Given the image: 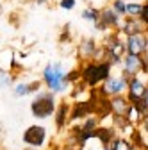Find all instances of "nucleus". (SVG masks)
Masks as SVG:
<instances>
[{
	"label": "nucleus",
	"instance_id": "obj_1",
	"mask_svg": "<svg viewBox=\"0 0 148 150\" xmlns=\"http://www.w3.org/2000/svg\"><path fill=\"white\" fill-rule=\"evenodd\" d=\"M111 68L113 64L109 61H86L80 66V81L89 89L98 88L100 82H105L111 77V71H113Z\"/></svg>",
	"mask_w": 148,
	"mask_h": 150
},
{
	"label": "nucleus",
	"instance_id": "obj_2",
	"mask_svg": "<svg viewBox=\"0 0 148 150\" xmlns=\"http://www.w3.org/2000/svg\"><path fill=\"white\" fill-rule=\"evenodd\" d=\"M55 109H57V104L52 91H39L30 102V112L38 120H47L48 116H54Z\"/></svg>",
	"mask_w": 148,
	"mask_h": 150
},
{
	"label": "nucleus",
	"instance_id": "obj_3",
	"mask_svg": "<svg viewBox=\"0 0 148 150\" xmlns=\"http://www.w3.org/2000/svg\"><path fill=\"white\" fill-rule=\"evenodd\" d=\"M66 70L63 68L61 63H55V64H47L43 70V82L48 88V91H52L54 95L55 93H61V86L66 79Z\"/></svg>",
	"mask_w": 148,
	"mask_h": 150
},
{
	"label": "nucleus",
	"instance_id": "obj_4",
	"mask_svg": "<svg viewBox=\"0 0 148 150\" xmlns=\"http://www.w3.org/2000/svg\"><path fill=\"white\" fill-rule=\"evenodd\" d=\"M121 75H125L127 79L136 77L139 73L148 71V55H134V54H125V57L121 61Z\"/></svg>",
	"mask_w": 148,
	"mask_h": 150
},
{
	"label": "nucleus",
	"instance_id": "obj_5",
	"mask_svg": "<svg viewBox=\"0 0 148 150\" xmlns=\"http://www.w3.org/2000/svg\"><path fill=\"white\" fill-rule=\"evenodd\" d=\"M47 136H48V132L43 125H30V127L25 129L22 139L30 148H41L47 143Z\"/></svg>",
	"mask_w": 148,
	"mask_h": 150
},
{
	"label": "nucleus",
	"instance_id": "obj_6",
	"mask_svg": "<svg viewBox=\"0 0 148 150\" xmlns=\"http://www.w3.org/2000/svg\"><path fill=\"white\" fill-rule=\"evenodd\" d=\"M143 75L144 73H139L136 75V77H130L128 79V86H127V98L128 102H130L132 105H136L143 95H144V91H146V82H148V77L143 79Z\"/></svg>",
	"mask_w": 148,
	"mask_h": 150
},
{
	"label": "nucleus",
	"instance_id": "obj_7",
	"mask_svg": "<svg viewBox=\"0 0 148 150\" xmlns=\"http://www.w3.org/2000/svg\"><path fill=\"white\" fill-rule=\"evenodd\" d=\"M127 86H128V79L125 77V75H111V77L100 84L102 91L105 93V95L111 98V97H116V95H123V93L127 91Z\"/></svg>",
	"mask_w": 148,
	"mask_h": 150
},
{
	"label": "nucleus",
	"instance_id": "obj_8",
	"mask_svg": "<svg viewBox=\"0 0 148 150\" xmlns=\"http://www.w3.org/2000/svg\"><path fill=\"white\" fill-rule=\"evenodd\" d=\"M95 27L98 30H107V29H116L120 30L121 27V16H118L113 7H105L100 11V20L95 23Z\"/></svg>",
	"mask_w": 148,
	"mask_h": 150
},
{
	"label": "nucleus",
	"instance_id": "obj_9",
	"mask_svg": "<svg viewBox=\"0 0 148 150\" xmlns=\"http://www.w3.org/2000/svg\"><path fill=\"white\" fill-rule=\"evenodd\" d=\"M146 45H148V34H134V36L125 38L127 54L146 55Z\"/></svg>",
	"mask_w": 148,
	"mask_h": 150
},
{
	"label": "nucleus",
	"instance_id": "obj_10",
	"mask_svg": "<svg viewBox=\"0 0 148 150\" xmlns=\"http://www.w3.org/2000/svg\"><path fill=\"white\" fill-rule=\"evenodd\" d=\"M95 115V105L89 98L87 100H77L75 104L71 105L70 111V120L71 122H77V120H86L87 116H93Z\"/></svg>",
	"mask_w": 148,
	"mask_h": 150
},
{
	"label": "nucleus",
	"instance_id": "obj_11",
	"mask_svg": "<svg viewBox=\"0 0 148 150\" xmlns=\"http://www.w3.org/2000/svg\"><path fill=\"white\" fill-rule=\"evenodd\" d=\"M120 32L125 38L134 36V34H148V27L139 20V18H127L125 22H121Z\"/></svg>",
	"mask_w": 148,
	"mask_h": 150
},
{
	"label": "nucleus",
	"instance_id": "obj_12",
	"mask_svg": "<svg viewBox=\"0 0 148 150\" xmlns=\"http://www.w3.org/2000/svg\"><path fill=\"white\" fill-rule=\"evenodd\" d=\"M70 111H71V105H70L66 100H63V102L57 105V109H55V112H54L55 129H57V130H63V129L66 127V123H68V120H70Z\"/></svg>",
	"mask_w": 148,
	"mask_h": 150
},
{
	"label": "nucleus",
	"instance_id": "obj_13",
	"mask_svg": "<svg viewBox=\"0 0 148 150\" xmlns=\"http://www.w3.org/2000/svg\"><path fill=\"white\" fill-rule=\"evenodd\" d=\"M132 104L128 102L127 95H116V97H111V109H113V115L118 116H127L128 111H130Z\"/></svg>",
	"mask_w": 148,
	"mask_h": 150
},
{
	"label": "nucleus",
	"instance_id": "obj_14",
	"mask_svg": "<svg viewBox=\"0 0 148 150\" xmlns=\"http://www.w3.org/2000/svg\"><path fill=\"white\" fill-rule=\"evenodd\" d=\"M116 136H118V132L114 130V127H104V125H100V127L95 130V134H93V138L98 139L104 146H109V143L113 141Z\"/></svg>",
	"mask_w": 148,
	"mask_h": 150
},
{
	"label": "nucleus",
	"instance_id": "obj_15",
	"mask_svg": "<svg viewBox=\"0 0 148 150\" xmlns=\"http://www.w3.org/2000/svg\"><path fill=\"white\" fill-rule=\"evenodd\" d=\"M97 48H98V47H97V41L93 40V38H87V40L80 41V45H79V54H80V57L84 59V63L93 59Z\"/></svg>",
	"mask_w": 148,
	"mask_h": 150
},
{
	"label": "nucleus",
	"instance_id": "obj_16",
	"mask_svg": "<svg viewBox=\"0 0 148 150\" xmlns=\"http://www.w3.org/2000/svg\"><path fill=\"white\" fill-rule=\"evenodd\" d=\"M109 150H134V146H132V143H130L128 138L118 134L113 141L109 143Z\"/></svg>",
	"mask_w": 148,
	"mask_h": 150
},
{
	"label": "nucleus",
	"instance_id": "obj_17",
	"mask_svg": "<svg viewBox=\"0 0 148 150\" xmlns=\"http://www.w3.org/2000/svg\"><path fill=\"white\" fill-rule=\"evenodd\" d=\"M143 11V2H128L127 4V18H139Z\"/></svg>",
	"mask_w": 148,
	"mask_h": 150
},
{
	"label": "nucleus",
	"instance_id": "obj_18",
	"mask_svg": "<svg viewBox=\"0 0 148 150\" xmlns=\"http://www.w3.org/2000/svg\"><path fill=\"white\" fill-rule=\"evenodd\" d=\"M82 18L84 20H87V22H93V23H97L98 20H100V11L98 9H95V7H87V9H84L82 11Z\"/></svg>",
	"mask_w": 148,
	"mask_h": 150
},
{
	"label": "nucleus",
	"instance_id": "obj_19",
	"mask_svg": "<svg viewBox=\"0 0 148 150\" xmlns=\"http://www.w3.org/2000/svg\"><path fill=\"white\" fill-rule=\"evenodd\" d=\"M113 11L118 16H127V2H123V0H113Z\"/></svg>",
	"mask_w": 148,
	"mask_h": 150
},
{
	"label": "nucleus",
	"instance_id": "obj_20",
	"mask_svg": "<svg viewBox=\"0 0 148 150\" xmlns=\"http://www.w3.org/2000/svg\"><path fill=\"white\" fill-rule=\"evenodd\" d=\"M14 95L16 97H27V95H30V93H29V82H18L14 86Z\"/></svg>",
	"mask_w": 148,
	"mask_h": 150
},
{
	"label": "nucleus",
	"instance_id": "obj_21",
	"mask_svg": "<svg viewBox=\"0 0 148 150\" xmlns=\"http://www.w3.org/2000/svg\"><path fill=\"white\" fill-rule=\"evenodd\" d=\"M13 75L9 73V70H0V88H7L13 82Z\"/></svg>",
	"mask_w": 148,
	"mask_h": 150
},
{
	"label": "nucleus",
	"instance_id": "obj_22",
	"mask_svg": "<svg viewBox=\"0 0 148 150\" xmlns=\"http://www.w3.org/2000/svg\"><path fill=\"white\" fill-rule=\"evenodd\" d=\"M139 20L148 27V0L143 4V11H141V14H139Z\"/></svg>",
	"mask_w": 148,
	"mask_h": 150
},
{
	"label": "nucleus",
	"instance_id": "obj_23",
	"mask_svg": "<svg viewBox=\"0 0 148 150\" xmlns=\"http://www.w3.org/2000/svg\"><path fill=\"white\" fill-rule=\"evenodd\" d=\"M59 6L66 11H71L73 7H75V0H59Z\"/></svg>",
	"mask_w": 148,
	"mask_h": 150
},
{
	"label": "nucleus",
	"instance_id": "obj_24",
	"mask_svg": "<svg viewBox=\"0 0 148 150\" xmlns=\"http://www.w3.org/2000/svg\"><path fill=\"white\" fill-rule=\"evenodd\" d=\"M41 89V82L39 81H34V82H29V93L32 95V93H39Z\"/></svg>",
	"mask_w": 148,
	"mask_h": 150
},
{
	"label": "nucleus",
	"instance_id": "obj_25",
	"mask_svg": "<svg viewBox=\"0 0 148 150\" xmlns=\"http://www.w3.org/2000/svg\"><path fill=\"white\" fill-rule=\"evenodd\" d=\"M139 127H141V132L148 136V115H144V116L141 118V123H139Z\"/></svg>",
	"mask_w": 148,
	"mask_h": 150
},
{
	"label": "nucleus",
	"instance_id": "obj_26",
	"mask_svg": "<svg viewBox=\"0 0 148 150\" xmlns=\"http://www.w3.org/2000/svg\"><path fill=\"white\" fill-rule=\"evenodd\" d=\"M141 102L144 104V107H146V111H148V86H146V91H144V95H143Z\"/></svg>",
	"mask_w": 148,
	"mask_h": 150
},
{
	"label": "nucleus",
	"instance_id": "obj_27",
	"mask_svg": "<svg viewBox=\"0 0 148 150\" xmlns=\"http://www.w3.org/2000/svg\"><path fill=\"white\" fill-rule=\"evenodd\" d=\"M34 2H36V4H47L48 0H34Z\"/></svg>",
	"mask_w": 148,
	"mask_h": 150
},
{
	"label": "nucleus",
	"instance_id": "obj_28",
	"mask_svg": "<svg viewBox=\"0 0 148 150\" xmlns=\"http://www.w3.org/2000/svg\"><path fill=\"white\" fill-rule=\"evenodd\" d=\"M146 55H148V45H146Z\"/></svg>",
	"mask_w": 148,
	"mask_h": 150
},
{
	"label": "nucleus",
	"instance_id": "obj_29",
	"mask_svg": "<svg viewBox=\"0 0 148 150\" xmlns=\"http://www.w3.org/2000/svg\"><path fill=\"white\" fill-rule=\"evenodd\" d=\"M104 150H109V146H105V148H104Z\"/></svg>",
	"mask_w": 148,
	"mask_h": 150
},
{
	"label": "nucleus",
	"instance_id": "obj_30",
	"mask_svg": "<svg viewBox=\"0 0 148 150\" xmlns=\"http://www.w3.org/2000/svg\"><path fill=\"white\" fill-rule=\"evenodd\" d=\"M25 150H34V148H25Z\"/></svg>",
	"mask_w": 148,
	"mask_h": 150
},
{
	"label": "nucleus",
	"instance_id": "obj_31",
	"mask_svg": "<svg viewBox=\"0 0 148 150\" xmlns=\"http://www.w3.org/2000/svg\"><path fill=\"white\" fill-rule=\"evenodd\" d=\"M141 2H143V4H144V2H146V0H141Z\"/></svg>",
	"mask_w": 148,
	"mask_h": 150
},
{
	"label": "nucleus",
	"instance_id": "obj_32",
	"mask_svg": "<svg viewBox=\"0 0 148 150\" xmlns=\"http://www.w3.org/2000/svg\"><path fill=\"white\" fill-rule=\"evenodd\" d=\"M146 75H148V71H146Z\"/></svg>",
	"mask_w": 148,
	"mask_h": 150
},
{
	"label": "nucleus",
	"instance_id": "obj_33",
	"mask_svg": "<svg viewBox=\"0 0 148 150\" xmlns=\"http://www.w3.org/2000/svg\"><path fill=\"white\" fill-rule=\"evenodd\" d=\"M123 2H125V0H123Z\"/></svg>",
	"mask_w": 148,
	"mask_h": 150
}]
</instances>
